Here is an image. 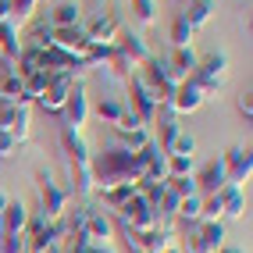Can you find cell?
I'll list each match as a JSON object with an SVG mask.
<instances>
[{"label": "cell", "instance_id": "6da1fadb", "mask_svg": "<svg viewBox=\"0 0 253 253\" xmlns=\"http://www.w3.org/2000/svg\"><path fill=\"white\" fill-rule=\"evenodd\" d=\"M93 182L111 185V182H143L139 157L125 146H111L100 157H93Z\"/></svg>", "mask_w": 253, "mask_h": 253}, {"label": "cell", "instance_id": "7a4b0ae2", "mask_svg": "<svg viewBox=\"0 0 253 253\" xmlns=\"http://www.w3.org/2000/svg\"><path fill=\"white\" fill-rule=\"evenodd\" d=\"M161 225V217L157 211L146 204V196L136 193L128 200V204H122L114 211V228H128V232H150V228H157Z\"/></svg>", "mask_w": 253, "mask_h": 253}, {"label": "cell", "instance_id": "3957f363", "mask_svg": "<svg viewBox=\"0 0 253 253\" xmlns=\"http://www.w3.org/2000/svg\"><path fill=\"white\" fill-rule=\"evenodd\" d=\"M143 64H146V72H143V82H146V86L157 93L161 107H164L168 100H171V93H175V86H178L182 79L175 75V68H171V61H168V57H154V54H150Z\"/></svg>", "mask_w": 253, "mask_h": 253}, {"label": "cell", "instance_id": "277c9868", "mask_svg": "<svg viewBox=\"0 0 253 253\" xmlns=\"http://www.w3.org/2000/svg\"><path fill=\"white\" fill-rule=\"evenodd\" d=\"M36 178H40V214L46 217V221H61L64 211H68L72 193H68V189H61V185L54 182V175H50L46 168H40Z\"/></svg>", "mask_w": 253, "mask_h": 253}, {"label": "cell", "instance_id": "5b68a950", "mask_svg": "<svg viewBox=\"0 0 253 253\" xmlns=\"http://www.w3.org/2000/svg\"><path fill=\"white\" fill-rule=\"evenodd\" d=\"M128 111L139 118L143 125H154L157 122V114H161V100H157V93L143 82V75H128Z\"/></svg>", "mask_w": 253, "mask_h": 253}, {"label": "cell", "instance_id": "8992f818", "mask_svg": "<svg viewBox=\"0 0 253 253\" xmlns=\"http://www.w3.org/2000/svg\"><path fill=\"white\" fill-rule=\"evenodd\" d=\"M189 79H196L204 93H217V89L225 86V79H228V57L221 54V50L200 57V61H196V72H193Z\"/></svg>", "mask_w": 253, "mask_h": 253}, {"label": "cell", "instance_id": "52a82bcc", "mask_svg": "<svg viewBox=\"0 0 253 253\" xmlns=\"http://www.w3.org/2000/svg\"><path fill=\"white\" fill-rule=\"evenodd\" d=\"M204 100H207V93L200 89L196 79H182L178 86H175V93H171V100H168L164 107L171 111V114H193V111L204 107Z\"/></svg>", "mask_w": 253, "mask_h": 253}, {"label": "cell", "instance_id": "ba28073f", "mask_svg": "<svg viewBox=\"0 0 253 253\" xmlns=\"http://www.w3.org/2000/svg\"><path fill=\"white\" fill-rule=\"evenodd\" d=\"M139 168H143V182H168V154L157 146V139H150L143 150H136Z\"/></svg>", "mask_w": 253, "mask_h": 253}, {"label": "cell", "instance_id": "9c48e42d", "mask_svg": "<svg viewBox=\"0 0 253 253\" xmlns=\"http://www.w3.org/2000/svg\"><path fill=\"white\" fill-rule=\"evenodd\" d=\"M221 161L228 168V182L243 189V185L250 182V175H253V154H250V146H228L221 154Z\"/></svg>", "mask_w": 253, "mask_h": 253}, {"label": "cell", "instance_id": "30bf717a", "mask_svg": "<svg viewBox=\"0 0 253 253\" xmlns=\"http://www.w3.org/2000/svg\"><path fill=\"white\" fill-rule=\"evenodd\" d=\"M0 128L22 146L29 139V104H0Z\"/></svg>", "mask_w": 253, "mask_h": 253}, {"label": "cell", "instance_id": "8fae6325", "mask_svg": "<svg viewBox=\"0 0 253 253\" xmlns=\"http://www.w3.org/2000/svg\"><path fill=\"white\" fill-rule=\"evenodd\" d=\"M72 86H75L72 75H50V86H46L43 96L36 100L40 111H46V114H61V111H64V100H68V93H72Z\"/></svg>", "mask_w": 253, "mask_h": 253}, {"label": "cell", "instance_id": "7c38bea8", "mask_svg": "<svg viewBox=\"0 0 253 253\" xmlns=\"http://www.w3.org/2000/svg\"><path fill=\"white\" fill-rule=\"evenodd\" d=\"M64 125L68 128H75V132H82V125H86V118H89V96H86V86L82 82H75L72 86V93H68V100H64Z\"/></svg>", "mask_w": 253, "mask_h": 253}, {"label": "cell", "instance_id": "4fadbf2b", "mask_svg": "<svg viewBox=\"0 0 253 253\" xmlns=\"http://www.w3.org/2000/svg\"><path fill=\"white\" fill-rule=\"evenodd\" d=\"M196 178V189L200 193H217L221 185H228V168H225V161L221 157H211L204 168H200V175H193Z\"/></svg>", "mask_w": 253, "mask_h": 253}, {"label": "cell", "instance_id": "5bb4252c", "mask_svg": "<svg viewBox=\"0 0 253 253\" xmlns=\"http://www.w3.org/2000/svg\"><path fill=\"white\" fill-rule=\"evenodd\" d=\"M25 79L14 72V61H0V104H22Z\"/></svg>", "mask_w": 253, "mask_h": 253}, {"label": "cell", "instance_id": "9a60e30c", "mask_svg": "<svg viewBox=\"0 0 253 253\" xmlns=\"http://www.w3.org/2000/svg\"><path fill=\"white\" fill-rule=\"evenodd\" d=\"M86 29V36H89V43H107V46H114V40H118V29H122V22L114 18V14H93V18L82 25Z\"/></svg>", "mask_w": 253, "mask_h": 253}, {"label": "cell", "instance_id": "2e32d148", "mask_svg": "<svg viewBox=\"0 0 253 253\" xmlns=\"http://www.w3.org/2000/svg\"><path fill=\"white\" fill-rule=\"evenodd\" d=\"M61 146H64V154H68V164H79V168L93 164V154H89L86 139H82V132H75V128L64 125L61 128Z\"/></svg>", "mask_w": 253, "mask_h": 253}, {"label": "cell", "instance_id": "e0dca14e", "mask_svg": "<svg viewBox=\"0 0 253 253\" xmlns=\"http://www.w3.org/2000/svg\"><path fill=\"white\" fill-rule=\"evenodd\" d=\"M29 214H32V211L22 204V200H7L4 217H0V235H25Z\"/></svg>", "mask_w": 253, "mask_h": 253}, {"label": "cell", "instance_id": "ac0fdd59", "mask_svg": "<svg viewBox=\"0 0 253 253\" xmlns=\"http://www.w3.org/2000/svg\"><path fill=\"white\" fill-rule=\"evenodd\" d=\"M114 46L122 50V54H125L132 64H143V61L150 57V46H146V40L139 36V32H132V29H118V40H114Z\"/></svg>", "mask_w": 253, "mask_h": 253}, {"label": "cell", "instance_id": "d6986e66", "mask_svg": "<svg viewBox=\"0 0 253 253\" xmlns=\"http://www.w3.org/2000/svg\"><path fill=\"white\" fill-rule=\"evenodd\" d=\"M54 46L57 50H68V54H86L89 36L82 25H68V29H54Z\"/></svg>", "mask_w": 253, "mask_h": 253}, {"label": "cell", "instance_id": "ffe728a7", "mask_svg": "<svg viewBox=\"0 0 253 253\" xmlns=\"http://www.w3.org/2000/svg\"><path fill=\"white\" fill-rule=\"evenodd\" d=\"M96 193L104 196V204H107L111 211H118L122 204H128V200L139 193V182H111V185H96Z\"/></svg>", "mask_w": 253, "mask_h": 253}, {"label": "cell", "instance_id": "44dd1931", "mask_svg": "<svg viewBox=\"0 0 253 253\" xmlns=\"http://www.w3.org/2000/svg\"><path fill=\"white\" fill-rule=\"evenodd\" d=\"M68 25H82V4L79 0H61L50 11V29H68Z\"/></svg>", "mask_w": 253, "mask_h": 253}, {"label": "cell", "instance_id": "7402d4cb", "mask_svg": "<svg viewBox=\"0 0 253 253\" xmlns=\"http://www.w3.org/2000/svg\"><path fill=\"white\" fill-rule=\"evenodd\" d=\"M217 200H221V214H228V217H243L246 214V193L239 189V185H221L217 189Z\"/></svg>", "mask_w": 253, "mask_h": 253}, {"label": "cell", "instance_id": "603a6c76", "mask_svg": "<svg viewBox=\"0 0 253 253\" xmlns=\"http://www.w3.org/2000/svg\"><path fill=\"white\" fill-rule=\"evenodd\" d=\"M86 232L93 243H111L114 239V217L111 214H100L89 207V221H86Z\"/></svg>", "mask_w": 253, "mask_h": 253}, {"label": "cell", "instance_id": "cb8c5ba5", "mask_svg": "<svg viewBox=\"0 0 253 253\" xmlns=\"http://www.w3.org/2000/svg\"><path fill=\"white\" fill-rule=\"evenodd\" d=\"M157 146L164 150H171L175 146V139H178V132H182V125H178V114H171V111H164V114H157Z\"/></svg>", "mask_w": 253, "mask_h": 253}, {"label": "cell", "instance_id": "d4e9b609", "mask_svg": "<svg viewBox=\"0 0 253 253\" xmlns=\"http://www.w3.org/2000/svg\"><path fill=\"white\" fill-rule=\"evenodd\" d=\"M168 61H171V68H175V75L178 79H189L193 72H196V50L193 46H175V54L171 57H168Z\"/></svg>", "mask_w": 253, "mask_h": 253}, {"label": "cell", "instance_id": "484cf974", "mask_svg": "<svg viewBox=\"0 0 253 253\" xmlns=\"http://www.w3.org/2000/svg\"><path fill=\"white\" fill-rule=\"evenodd\" d=\"M193 228L200 232V239H204L214 253L221 250V246H225V239H228V232H225V225H221V221H196Z\"/></svg>", "mask_w": 253, "mask_h": 253}, {"label": "cell", "instance_id": "4316f807", "mask_svg": "<svg viewBox=\"0 0 253 253\" xmlns=\"http://www.w3.org/2000/svg\"><path fill=\"white\" fill-rule=\"evenodd\" d=\"M211 14H214V0H189V4L182 7V18L189 22L193 29H196V25H207Z\"/></svg>", "mask_w": 253, "mask_h": 253}, {"label": "cell", "instance_id": "83f0119b", "mask_svg": "<svg viewBox=\"0 0 253 253\" xmlns=\"http://www.w3.org/2000/svg\"><path fill=\"white\" fill-rule=\"evenodd\" d=\"M122 100H114V96H104V100H100V104H96V118H100V122H104V125H118V118H122Z\"/></svg>", "mask_w": 253, "mask_h": 253}, {"label": "cell", "instance_id": "f1b7e54d", "mask_svg": "<svg viewBox=\"0 0 253 253\" xmlns=\"http://www.w3.org/2000/svg\"><path fill=\"white\" fill-rule=\"evenodd\" d=\"M200 207H204V196H200V193L182 196V200H178V214H175V217H182V221L196 225V221H200Z\"/></svg>", "mask_w": 253, "mask_h": 253}, {"label": "cell", "instance_id": "f546056e", "mask_svg": "<svg viewBox=\"0 0 253 253\" xmlns=\"http://www.w3.org/2000/svg\"><path fill=\"white\" fill-rule=\"evenodd\" d=\"M193 168H196V157H178V154H171V157H168V178H189Z\"/></svg>", "mask_w": 253, "mask_h": 253}, {"label": "cell", "instance_id": "4dcf8cb0", "mask_svg": "<svg viewBox=\"0 0 253 253\" xmlns=\"http://www.w3.org/2000/svg\"><path fill=\"white\" fill-rule=\"evenodd\" d=\"M29 40H32V43H29V50L43 54V50H50V46H54V29H50V25H36Z\"/></svg>", "mask_w": 253, "mask_h": 253}, {"label": "cell", "instance_id": "1f68e13d", "mask_svg": "<svg viewBox=\"0 0 253 253\" xmlns=\"http://www.w3.org/2000/svg\"><path fill=\"white\" fill-rule=\"evenodd\" d=\"M171 43H175V46H193V25L185 22L182 14L171 22Z\"/></svg>", "mask_w": 253, "mask_h": 253}, {"label": "cell", "instance_id": "d6a6232c", "mask_svg": "<svg viewBox=\"0 0 253 253\" xmlns=\"http://www.w3.org/2000/svg\"><path fill=\"white\" fill-rule=\"evenodd\" d=\"M171 154H178V157H196V139L189 136V132H178V139H175V146L168 150V157Z\"/></svg>", "mask_w": 253, "mask_h": 253}, {"label": "cell", "instance_id": "836d02e7", "mask_svg": "<svg viewBox=\"0 0 253 253\" xmlns=\"http://www.w3.org/2000/svg\"><path fill=\"white\" fill-rule=\"evenodd\" d=\"M132 11H136V18L143 25H150L157 18V0H132Z\"/></svg>", "mask_w": 253, "mask_h": 253}, {"label": "cell", "instance_id": "e575fe53", "mask_svg": "<svg viewBox=\"0 0 253 253\" xmlns=\"http://www.w3.org/2000/svg\"><path fill=\"white\" fill-rule=\"evenodd\" d=\"M168 185H171V193H178V196H193V193H200L193 175H189V178H168Z\"/></svg>", "mask_w": 253, "mask_h": 253}, {"label": "cell", "instance_id": "d590c367", "mask_svg": "<svg viewBox=\"0 0 253 253\" xmlns=\"http://www.w3.org/2000/svg\"><path fill=\"white\" fill-rule=\"evenodd\" d=\"M0 253H25V235H0Z\"/></svg>", "mask_w": 253, "mask_h": 253}, {"label": "cell", "instance_id": "8d00e7d4", "mask_svg": "<svg viewBox=\"0 0 253 253\" xmlns=\"http://www.w3.org/2000/svg\"><path fill=\"white\" fill-rule=\"evenodd\" d=\"M61 253H93V239L86 232H79V235H72V246L61 250Z\"/></svg>", "mask_w": 253, "mask_h": 253}, {"label": "cell", "instance_id": "74e56055", "mask_svg": "<svg viewBox=\"0 0 253 253\" xmlns=\"http://www.w3.org/2000/svg\"><path fill=\"white\" fill-rule=\"evenodd\" d=\"M14 150H18V143L11 139V132L0 128V161H11V157H14Z\"/></svg>", "mask_w": 253, "mask_h": 253}, {"label": "cell", "instance_id": "f35d334b", "mask_svg": "<svg viewBox=\"0 0 253 253\" xmlns=\"http://www.w3.org/2000/svg\"><path fill=\"white\" fill-rule=\"evenodd\" d=\"M235 107H239V114L246 118V122H250V118H253V100H250V93H243L239 100H235Z\"/></svg>", "mask_w": 253, "mask_h": 253}, {"label": "cell", "instance_id": "ab89813d", "mask_svg": "<svg viewBox=\"0 0 253 253\" xmlns=\"http://www.w3.org/2000/svg\"><path fill=\"white\" fill-rule=\"evenodd\" d=\"M0 22H11V0H0Z\"/></svg>", "mask_w": 253, "mask_h": 253}, {"label": "cell", "instance_id": "60d3db41", "mask_svg": "<svg viewBox=\"0 0 253 253\" xmlns=\"http://www.w3.org/2000/svg\"><path fill=\"white\" fill-rule=\"evenodd\" d=\"M93 253H118L111 243H93Z\"/></svg>", "mask_w": 253, "mask_h": 253}, {"label": "cell", "instance_id": "b9f144b4", "mask_svg": "<svg viewBox=\"0 0 253 253\" xmlns=\"http://www.w3.org/2000/svg\"><path fill=\"white\" fill-rule=\"evenodd\" d=\"M25 253H61V246H36V250H25Z\"/></svg>", "mask_w": 253, "mask_h": 253}, {"label": "cell", "instance_id": "7bdbcfd3", "mask_svg": "<svg viewBox=\"0 0 253 253\" xmlns=\"http://www.w3.org/2000/svg\"><path fill=\"white\" fill-rule=\"evenodd\" d=\"M7 200H11V196H7L4 189H0V217H4V207H7Z\"/></svg>", "mask_w": 253, "mask_h": 253}, {"label": "cell", "instance_id": "ee69618b", "mask_svg": "<svg viewBox=\"0 0 253 253\" xmlns=\"http://www.w3.org/2000/svg\"><path fill=\"white\" fill-rule=\"evenodd\" d=\"M217 253H243V250H232V246H221V250H217Z\"/></svg>", "mask_w": 253, "mask_h": 253}, {"label": "cell", "instance_id": "f6af8a7d", "mask_svg": "<svg viewBox=\"0 0 253 253\" xmlns=\"http://www.w3.org/2000/svg\"><path fill=\"white\" fill-rule=\"evenodd\" d=\"M164 253H182V250H178V246H168V250H164Z\"/></svg>", "mask_w": 253, "mask_h": 253}]
</instances>
